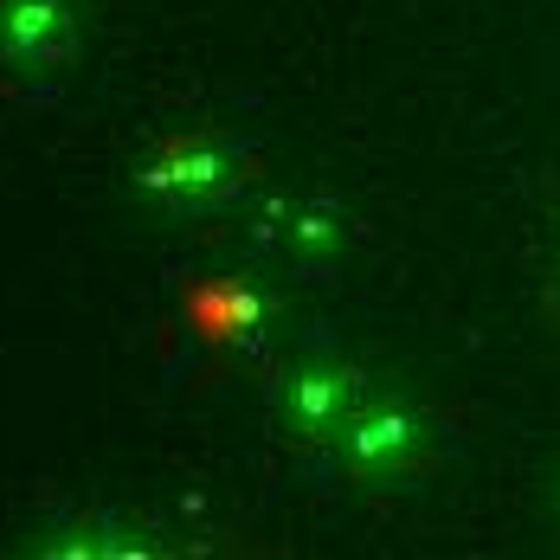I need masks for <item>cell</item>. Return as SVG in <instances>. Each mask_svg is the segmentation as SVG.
I'll return each mask as SVG.
<instances>
[{
    "label": "cell",
    "instance_id": "obj_5",
    "mask_svg": "<svg viewBox=\"0 0 560 560\" xmlns=\"http://www.w3.org/2000/svg\"><path fill=\"white\" fill-rule=\"evenodd\" d=\"M252 232L290 271H323V265H336L341 245H348V220L329 200H271V207H258Z\"/></svg>",
    "mask_w": 560,
    "mask_h": 560
},
{
    "label": "cell",
    "instance_id": "obj_2",
    "mask_svg": "<svg viewBox=\"0 0 560 560\" xmlns=\"http://www.w3.org/2000/svg\"><path fill=\"white\" fill-rule=\"evenodd\" d=\"M136 180L155 207H168L180 220H200V213H220L245 187V155L232 142H213V136H187V142H168L155 162H142Z\"/></svg>",
    "mask_w": 560,
    "mask_h": 560
},
{
    "label": "cell",
    "instance_id": "obj_4",
    "mask_svg": "<svg viewBox=\"0 0 560 560\" xmlns=\"http://www.w3.org/2000/svg\"><path fill=\"white\" fill-rule=\"evenodd\" d=\"M78 58L71 0H0V65L20 78H58Z\"/></svg>",
    "mask_w": 560,
    "mask_h": 560
},
{
    "label": "cell",
    "instance_id": "obj_1",
    "mask_svg": "<svg viewBox=\"0 0 560 560\" xmlns=\"http://www.w3.org/2000/svg\"><path fill=\"white\" fill-rule=\"evenodd\" d=\"M368 399H374V387L361 381V368L303 354L271 381V425H278L283 445H296L303 457H336L341 432L354 425V412Z\"/></svg>",
    "mask_w": 560,
    "mask_h": 560
},
{
    "label": "cell",
    "instance_id": "obj_7",
    "mask_svg": "<svg viewBox=\"0 0 560 560\" xmlns=\"http://www.w3.org/2000/svg\"><path fill=\"white\" fill-rule=\"evenodd\" d=\"M46 555H149V541H142V528H129V522H71V528H58V541H39Z\"/></svg>",
    "mask_w": 560,
    "mask_h": 560
},
{
    "label": "cell",
    "instance_id": "obj_3",
    "mask_svg": "<svg viewBox=\"0 0 560 560\" xmlns=\"http://www.w3.org/2000/svg\"><path fill=\"white\" fill-rule=\"evenodd\" d=\"M329 464L348 470V477H361V483H406V477H419V464H425V419H419L412 406L374 393V399L354 412V425L341 432V445H336Z\"/></svg>",
    "mask_w": 560,
    "mask_h": 560
},
{
    "label": "cell",
    "instance_id": "obj_6",
    "mask_svg": "<svg viewBox=\"0 0 560 560\" xmlns=\"http://www.w3.org/2000/svg\"><path fill=\"white\" fill-rule=\"evenodd\" d=\"M187 310H194L200 336L238 341V348H258L271 336V296L252 290V283H207V290H194Z\"/></svg>",
    "mask_w": 560,
    "mask_h": 560
}]
</instances>
